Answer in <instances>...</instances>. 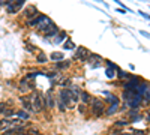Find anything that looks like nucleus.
I'll use <instances>...</instances> for the list:
<instances>
[{"mask_svg": "<svg viewBox=\"0 0 150 135\" xmlns=\"http://www.w3.org/2000/svg\"><path fill=\"white\" fill-rule=\"evenodd\" d=\"M92 105H93V111L96 113V116H101L104 113V102L101 99H93Z\"/></svg>", "mask_w": 150, "mask_h": 135, "instance_id": "nucleus-1", "label": "nucleus"}, {"mask_svg": "<svg viewBox=\"0 0 150 135\" xmlns=\"http://www.w3.org/2000/svg\"><path fill=\"white\" fill-rule=\"evenodd\" d=\"M32 107H33V111L39 113L41 110L44 108V102H42V98L36 95V96H35V99H33V104H32Z\"/></svg>", "mask_w": 150, "mask_h": 135, "instance_id": "nucleus-2", "label": "nucleus"}, {"mask_svg": "<svg viewBox=\"0 0 150 135\" xmlns=\"http://www.w3.org/2000/svg\"><path fill=\"white\" fill-rule=\"evenodd\" d=\"M24 15H26V18L32 20V18H35L36 15H39V12H38L36 6H27L26 9H24Z\"/></svg>", "mask_w": 150, "mask_h": 135, "instance_id": "nucleus-3", "label": "nucleus"}, {"mask_svg": "<svg viewBox=\"0 0 150 135\" xmlns=\"http://www.w3.org/2000/svg\"><path fill=\"white\" fill-rule=\"evenodd\" d=\"M44 33H45V38H51V36L57 35V27L54 26L53 23H50L48 26H47V29L44 30Z\"/></svg>", "mask_w": 150, "mask_h": 135, "instance_id": "nucleus-4", "label": "nucleus"}, {"mask_svg": "<svg viewBox=\"0 0 150 135\" xmlns=\"http://www.w3.org/2000/svg\"><path fill=\"white\" fill-rule=\"evenodd\" d=\"M11 126V119H0V131H8Z\"/></svg>", "mask_w": 150, "mask_h": 135, "instance_id": "nucleus-5", "label": "nucleus"}, {"mask_svg": "<svg viewBox=\"0 0 150 135\" xmlns=\"http://www.w3.org/2000/svg\"><path fill=\"white\" fill-rule=\"evenodd\" d=\"M50 59L54 60V62H62V60H63V54L56 51V53H51V54H50Z\"/></svg>", "mask_w": 150, "mask_h": 135, "instance_id": "nucleus-6", "label": "nucleus"}, {"mask_svg": "<svg viewBox=\"0 0 150 135\" xmlns=\"http://www.w3.org/2000/svg\"><path fill=\"white\" fill-rule=\"evenodd\" d=\"M6 12H8V14H17L18 8H17L14 3H8V5H6Z\"/></svg>", "mask_w": 150, "mask_h": 135, "instance_id": "nucleus-7", "label": "nucleus"}, {"mask_svg": "<svg viewBox=\"0 0 150 135\" xmlns=\"http://www.w3.org/2000/svg\"><path fill=\"white\" fill-rule=\"evenodd\" d=\"M17 116H18V119H20L21 122L27 120V119L30 117V114H29L27 111H24V110H21V111H18V113H17Z\"/></svg>", "mask_w": 150, "mask_h": 135, "instance_id": "nucleus-8", "label": "nucleus"}, {"mask_svg": "<svg viewBox=\"0 0 150 135\" xmlns=\"http://www.w3.org/2000/svg\"><path fill=\"white\" fill-rule=\"evenodd\" d=\"M21 101H23V107L26 108V111H27V113H32V111H33V107H32V104H30L27 99H24V98H23Z\"/></svg>", "mask_w": 150, "mask_h": 135, "instance_id": "nucleus-9", "label": "nucleus"}, {"mask_svg": "<svg viewBox=\"0 0 150 135\" xmlns=\"http://www.w3.org/2000/svg\"><path fill=\"white\" fill-rule=\"evenodd\" d=\"M71 66V62H63V63H62V62H59L57 65H56V69H68Z\"/></svg>", "mask_w": 150, "mask_h": 135, "instance_id": "nucleus-10", "label": "nucleus"}, {"mask_svg": "<svg viewBox=\"0 0 150 135\" xmlns=\"http://www.w3.org/2000/svg\"><path fill=\"white\" fill-rule=\"evenodd\" d=\"M20 89H21V90H24V92H26V90L29 89V86H27V78H23V80L20 81Z\"/></svg>", "mask_w": 150, "mask_h": 135, "instance_id": "nucleus-11", "label": "nucleus"}, {"mask_svg": "<svg viewBox=\"0 0 150 135\" xmlns=\"http://www.w3.org/2000/svg\"><path fill=\"white\" fill-rule=\"evenodd\" d=\"M3 114H5L6 117H12V116H14V114H17V111H15L14 108H6Z\"/></svg>", "mask_w": 150, "mask_h": 135, "instance_id": "nucleus-12", "label": "nucleus"}, {"mask_svg": "<svg viewBox=\"0 0 150 135\" xmlns=\"http://www.w3.org/2000/svg\"><path fill=\"white\" fill-rule=\"evenodd\" d=\"M81 101H83L84 104H87V102H89V101H90V96H89V93L83 92V93H81Z\"/></svg>", "mask_w": 150, "mask_h": 135, "instance_id": "nucleus-13", "label": "nucleus"}, {"mask_svg": "<svg viewBox=\"0 0 150 135\" xmlns=\"http://www.w3.org/2000/svg\"><path fill=\"white\" fill-rule=\"evenodd\" d=\"M86 54H87V51L84 50V47H80L78 51H77V57L80 59V57H83V56H86Z\"/></svg>", "mask_w": 150, "mask_h": 135, "instance_id": "nucleus-14", "label": "nucleus"}, {"mask_svg": "<svg viewBox=\"0 0 150 135\" xmlns=\"http://www.w3.org/2000/svg\"><path fill=\"white\" fill-rule=\"evenodd\" d=\"M116 111H117V104H112V105H111V108L108 110L107 113H108V114H112V113H116Z\"/></svg>", "mask_w": 150, "mask_h": 135, "instance_id": "nucleus-15", "label": "nucleus"}, {"mask_svg": "<svg viewBox=\"0 0 150 135\" xmlns=\"http://www.w3.org/2000/svg\"><path fill=\"white\" fill-rule=\"evenodd\" d=\"M123 126H126V122H123V120L122 122L119 120V122H116V123H114V128H123Z\"/></svg>", "mask_w": 150, "mask_h": 135, "instance_id": "nucleus-16", "label": "nucleus"}, {"mask_svg": "<svg viewBox=\"0 0 150 135\" xmlns=\"http://www.w3.org/2000/svg\"><path fill=\"white\" fill-rule=\"evenodd\" d=\"M38 62H39V63H44V62H47V56L45 54H39V57H38Z\"/></svg>", "mask_w": 150, "mask_h": 135, "instance_id": "nucleus-17", "label": "nucleus"}, {"mask_svg": "<svg viewBox=\"0 0 150 135\" xmlns=\"http://www.w3.org/2000/svg\"><path fill=\"white\" fill-rule=\"evenodd\" d=\"M65 48H66V50H72V48H75V45H74V42H71V41H66V44H65Z\"/></svg>", "mask_w": 150, "mask_h": 135, "instance_id": "nucleus-18", "label": "nucleus"}, {"mask_svg": "<svg viewBox=\"0 0 150 135\" xmlns=\"http://www.w3.org/2000/svg\"><path fill=\"white\" fill-rule=\"evenodd\" d=\"M117 75H119L120 78H129V74L123 72V71H119V72H117Z\"/></svg>", "mask_w": 150, "mask_h": 135, "instance_id": "nucleus-19", "label": "nucleus"}, {"mask_svg": "<svg viewBox=\"0 0 150 135\" xmlns=\"http://www.w3.org/2000/svg\"><path fill=\"white\" fill-rule=\"evenodd\" d=\"M65 36H66V33H65V32H62V33L59 35V38H57L56 41H57V42H60V41H63V39H65Z\"/></svg>", "mask_w": 150, "mask_h": 135, "instance_id": "nucleus-20", "label": "nucleus"}, {"mask_svg": "<svg viewBox=\"0 0 150 135\" xmlns=\"http://www.w3.org/2000/svg\"><path fill=\"white\" fill-rule=\"evenodd\" d=\"M6 107H8V105H6L5 102H2V104H0V114H3V113H5V110H6Z\"/></svg>", "mask_w": 150, "mask_h": 135, "instance_id": "nucleus-21", "label": "nucleus"}, {"mask_svg": "<svg viewBox=\"0 0 150 135\" xmlns=\"http://www.w3.org/2000/svg\"><path fill=\"white\" fill-rule=\"evenodd\" d=\"M59 110H60V111H65V104L62 101H59Z\"/></svg>", "mask_w": 150, "mask_h": 135, "instance_id": "nucleus-22", "label": "nucleus"}, {"mask_svg": "<svg viewBox=\"0 0 150 135\" xmlns=\"http://www.w3.org/2000/svg\"><path fill=\"white\" fill-rule=\"evenodd\" d=\"M99 59H101V57H99V56H95V54H90V60H99Z\"/></svg>", "mask_w": 150, "mask_h": 135, "instance_id": "nucleus-23", "label": "nucleus"}, {"mask_svg": "<svg viewBox=\"0 0 150 135\" xmlns=\"http://www.w3.org/2000/svg\"><path fill=\"white\" fill-rule=\"evenodd\" d=\"M6 5H8L6 0H0V6H6Z\"/></svg>", "mask_w": 150, "mask_h": 135, "instance_id": "nucleus-24", "label": "nucleus"}, {"mask_svg": "<svg viewBox=\"0 0 150 135\" xmlns=\"http://www.w3.org/2000/svg\"><path fill=\"white\" fill-rule=\"evenodd\" d=\"M107 75H108V77H112V72H111V69H108V71H107Z\"/></svg>", "mask_w": 150, "mask_h": 135, "instance_id": "nucleus-25", "label": "nucleus"}, {"mask_svg": "<svg viewBox=\"0 0 150 135\" xmlns=\"http://www.w3.org/2000/svg\"><path fill=\"white\" fill-rule=\"evenodd\" d=\"M6 2H8V3H12V2H15V0H6Z\"/></svg>", "mask_w": 150, "mask_h": 135, "instance_id": "nucleus-26", "label": "nucleus"}, {"mask_svg": "<svg viewBox=\"0 0 150 135\" xmlns=\"http://www.w3.org/2000/svg\"><path fill=\"white\" fill-rule=\"evenodd\" d=\"M122 135H132V134H122Z\"/></svg>", "mask_w": 150, "mask_h": 135, "instance_id": "nucleus-27", "label": "nucleus"}]
</instances>
